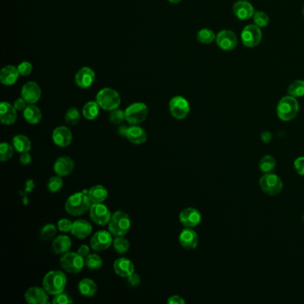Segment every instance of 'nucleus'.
Wrapping results in <instances>:
<instances>
[{
    "label": "nucleus",
    "instance_id": "b1692460",
    "mask_svg": "<svg viewBox=\"0 0 304 304\" xmlns=\"http://www.w3.org/2000/svg\"><path fill=\"white\" fill-rule=\"evenodd\" d=\"M113 270L116 274L121 278H128L133 272H135V267L132 261L127 258L117 259L113 263Z\"/></svg>",
    "mask_w": 304,
    "mask_h": 304
},
{
    "label": "nucleus",
    "instance_id": "412c9836",
    "mask_svg": "<svg viewBox=\"0 0 304 304\" xmlns=\"http://www.w3.org/2000/svg\"><path fill=\"white\" fill-rule=\"evenodd\" d=\"M17 119V110L8 102L0 103V120L4 125H13Z\"/></svg>",
    "mask_w": 304,
    "mask_h": 304
},
{
    "label": "nucleus",
    "instance_id": "f704fd0d",
    "mask_svg": "<svg viewBox=\"0 0 304 304\" xmlns=\"http://www.w3.org/2000/svg\"><path fill=\"white\" fill-rule=\"evenodd\" d=\"M197 38L200 43L208 45L216 40V35L210 29L203 28L197 32Z\"/></svg>",
    "mask_w": 304,
    "mask_h": 304
},
{
    "label": "nucleus",
    "instance_id": "5fc2aeb1",
    "mask_svg": "<svg viewBox=\"0 0 304 304\" xmlns=\"http://www.w3.org/2000/svg\"><path fill=\"white\" fill-rule=\"evenodd\" d=\"M129 126L126 124H120L119 128H118V134L121 136V137H127V132H128V129H129Z\"/></svg>",
    "mask_w": 304,
    "mask_h": 304
},
{
    "label": "nucleus",
    "instance_id": "37998d69",
    "mask_svg": "<svg viewBox=\"0 0 304 304\" xmlns=\"http://www.w3.org/2000/svg\"><path fill=\"white\" fill-rule=\"evenodd\" d=\"M109 120H110L112 124H121L124 120H126L125 111H122V110H120L119 108L112 110V111H110Z\"/></svg>",
    "mask_w": 304,
    "mask_h": 304
},
{
    "label": "nucleus",
    "instance_id": "bf43d9fd",
    "mask_svg": "<svg viewBox=\"0 0 304 304\" xmlns=\"http://www.w3.org/2000/svg\"></svg>",
    "mask_w": 304,
    "mask_h": 304
},
{
    "label": "nucleus",
    "instance_id": "a211bd4d",
    "mask_svg": "<svg viewBox=\"0 0 304 304\" xmlns=\"http://www.w3.org/2000/svg\"><path fill=\"white\" fill-rule=\"evenodd\" d=\"M52 139L56 146L67 147L73 141V133L65 126H59L52 133Z\"/></svg>",
    "mask_w": 304,
    "mask_h": 304
},
{
    "label": "nucleus",
    "instance_id": "3c124183",
    "mask_svg": "<svg viewBox=\"0 0 304 304\" xmlns=\"http://www.w3.org/2000/svg\"><path fill=\"white\" fill-rule=\"evenodd\" d=\"M32 161V157L30 155L29 152H25V153H22L20 155V163L23 164V165H28L30 164Z\"/></svg>",
    "mask_w": 304,
    "mask_h": 304
},
{
    "label": "nucleus",
    "instance_id": "2eb2a0df",
    "mask_svg": "<svg viewBox=\"0 0 304 304\" xmlns=\"http://www.w3.org/2000/svg\"><path fill=\"white\" fill-rule=\"evenodd\" d=\"M201 220L202 215L200 211L193 207L186 208L180 212V221L184 227L193 228L198 226Z\"/></svg>",
    "mask_w": 304,
    "mask_h": 304
},
{
    "label": "nucleus",
    "instance_id": "6e6d98bb",
    "mask_svg": "<svg viewBox=\"0 0 304 304\" xmlns=\"http://www.w3.org/2000/svg\"><path fill=\"white\" fill-rule=\"evenodd\" d=\"M261 138L262 139V141L269 143L272 138V134L269 131H264V132L261 133Z\"/></svg>",
    "mask_w": 304,
    "mask_h": 304
},
{
    "label": "nucleus",
    "instance_id": "a18cd8bd",
    "mask_svg": "<svg viewBox=\"0 0 304 304\" xmlns=\"http://www.w3.org/2000/svg\"><path fill=\"white\" fill-rule=\"evenodd\" d=\"M17 69L20 75L22 77H26V76H29L31 74L33 67H32V65L30 64V62L24 61V62H22L21 64L18 65Z\"/></svg>",
    "mask_w": 304,
    "mask_h": 304
},
{
    "label": "nucleus",
    "instance_id": "4468645a",
    "mask_svg": "<svg viewBox=\"0 0 304 304\" xmlns=\"http://www.w3.org/2000/svg\"><path fill=\"white\" fill-rule=\"evenodd\" d=\"M21 97L29 104H35L41 98V89L36 82H27L22 86Z\"/></svg>",
    "mask_w": 304,
    "mask_h": 304
},
{
    "label": "nucleus",
    "instance_id": "393cba45",
    "mask_svg": "<svg viewBox=\"0 0 304 304\" xmlns=\"http://www.w3.org/2000/svg\"><path fill=\"white\" fill-rule=\"evenodd\" d=\"M71 233H72L73 236L77 237V238L84 239L92 233V226L88 220L77 219L73 223Z\"/></svg>",
    "mask_w": 304,
    "mask_h": 304
},
{
    "label": "nucleus",
    "instance_id": "09e8293b",
    "mask_svg": "<svg viewBox=\"0 0 304 304\" xmlns=\"http://www.w3.org/2000/svg\"><path fill=\"white\" fill-rule=\"evenodd\" d=\"M140 281H141L140 277L136 272H133L132 274L127 278V282H128L130 287H137V286H139Z\"/></svg>",
    "mask_w": 304,
    "mask_h": 304
},
{
    "label": "nucleus",
    "instance_id": "f3484780",
    "mask_svg": "<svg viewBox=\"0 0 304 304\" xmlns=\"http://www.w3.org/2000/svg\"><path fill=\"white\" fill-rule=\"evenodd\" d=\"M48 293L45 288L33 287L29 288L24 295L26 302L30 304H47L48 303Z\"/></svg>",
    "mask_w": 304,
    "mask_h": 304
},
{
    "label": "nucleus",
    "instance_id": "c756f323",
    "mask_svg": "<svg viewBox=\"0 0 304 304\" xmlns=\"http://www.w3.org/2000/svg\"><path fill=\"white\" fill-rule=\"evenodd\" d=\"M79 291L85 297H93L97 294L98 287L94 280L84 279L79 283Z\"/></svg>",
    "mask_w": 304,
    "mask_h": 304
},
{
    "label": "nucleus",
    "instance_id": "a878e982",
    "mask_svg": "<svg viewBox=\"0 0 304 304\" xmlns=\"http://www.w3.org/2000/svg\"><path fill=\"white\" fill-rule=\"evenodd\" d=\"M126 137L133 144L141 145L146 141L147 134L145 129H143L140 126L131 125L128 129Z\"/></svg>",
    "mask_w": 304,
    "mask_h": 304
},
{
    "label": "nucleus",
    "instance_id": "6e6552de",
    "mask_svg": "<svg viewBox=\"0 0 304 304\" xmlns=\"http://www.w3.org/2000/svg\"><path fill=\"white\" fill-rule=\"evenodd\" d=\"M261 190L269 196H277L283 190V181L279 176L273 173H265L259 180Z\"/></svg>",
    "mask_w": 304,
    "mask_h": 304
},
{
    "label": "nucleus",
    "instance_id": "cd10ccee",
    "mask_svg": "<svg viewBox=\"0 0 304 304\" xmlns=\"http://www.w3.org/2000/svg\"><path fill=\"white\" fill-rule=\"evenodd\" d=\"M88 195L92 203H103L107 199L108 191L103 186L97 185L89 189Z\"/></svg>",
    "mask_w": 304,
    "mask_h": 304
},
{
    "label": "nucleus",
    "instance_id": "bb28decb",
    "mask_svg": "<svg viewBox=\"0 0 304 304\" xmlns=\"http://www.w3.org/2000/svg\"><path fill=\"white\" fill-rule=\"evenodd\" d=\"M72 247V240L66 235H60L55 238L52 244L53 252L56 255L68 253Z\"/></svg>",
    "mask_w": 304,
    "mask_h": 304
},
{
    "label": "nucleus",
    "instance_id": "0eeeda50",
    "mask_svg": "<svg viewBox=\"0 0 304 304\" xmlns=\"http://www.w3.org/2000/svg\"><path fill=\"white\" fill-rule=\"evenodd\" d=\"M60 265L66 272L77 274L83 270L85 266V259L78 253L68 252L63 254L61 257Z\"/></svg>",
    "mask_w": 304,
    "mask_h": 304
},
{
    "label": "nucleus",
    "instance_id": "2f4dec72",
    "mask_svg": "<svg viewBox=\"0 0 304 304\" xmlns=\"http://www.w3.org/2000/svg\"><path fill=\"white\" fill-rule=\"evenodd\" d=\"M13 146L14 149L20 154L30 152L31 149V142L30 138L24 135H16L13 138Z\"/></svg>",
    "mask_w": 304,
    "mask_h": 304
},
{
    "label": "nucleus",
    "instance_id": "7c9ffc66",
    "mask_svg": "<svg viewBox=\"0 0 304 304\" xmlns=\"http://www.w3.org/2000/svg\"><path fill=\"white\" fill-rule=\"evenodd\" d=\"M100 112V106L97 101H90L84 104L82 108V115L89 120H94L97 119Z\"/></svg>",
    "mask_w": 304,
    "mask_h": 304
},
{
    "label": "nucleus",
    "instance_id": "5701e85b",
    "mask_svg": "<svg viewBox=\"0 0 304 304\" xmlns=\"http://www.w3.org/2000/svg\"><path fill=\"white\" fill-rule=\"evenodd\" d=\"M74 170V162L69 156H61L54 164V172L56 175L66 177Z\"/></svg>",
    "mask_w": 304,
    "mask_h": 304
},
{
    "label": "nucleus",
    "instance_id": "6ab92c4d",
    "mask_svg": "<svg viewBox=\"0 0 304 304\" xmlns=\"http://www.w3.org/2000/svg\"><path fill=\"white\" fill-rule=\"evenodd\" d=\"M254 12L253 4L246 0H238L233 5V13L242 21L253 17Z\"/></svg>",
    "mask_w": 304,
    "mask_h": 304
},
{
    "label": "nucleus",
    "instance_id": "72a5a7b5",
    "mask_svg": "<svg viewBox=\"0 0 304 304\" xmlns=\"http://www.w3.org/2000/svg\"><path fill=\"white\" fill-rule=\"evenodd\" d=\"M85 266L90 270H99L103 266V259L97 253H92L85 258Z\"/></svg>",
    "mask_w": 304,
    "mask_h": 304
},
{
    "label": "nucleus",
    "instance_id": "c9c22d12",
    "mask_svg": "<svg viewBox=\"0 0 304 304\" xmlns=\"http://www.w3.org/2000/svg\"><path fill=\"white\" fill-rule=\"evenodd\" d=\"M129 246L130 244L129 240L126 239L123 236H115L112 241V247L120 254L127 253L129 251Z\"/></svg>",
    "mask_w": 304,
    "mask_h": 304
},
{
    "label": "nucleus",
    "instance_id": "8fccbe9b",
    "mask_svg": "<svg viewBox=\"0 0 304 304\" xmlns=\"http://www.w3.org/2000/svg\"><path fill=\"white\" fill-rule=\"evenodd\" d=\"M29 103L26 102L24 99H22V97L16 99L13 103V106L17 110V111H24V109L27 107Z\"/></svg>",
    "mask_w": 304,
    "mask_h": 304
},
{
    "label": "nucleus",
    "instance_id": "4d7b16f0",
    "mask_svg": "<svg viewBox=\"0 0 304 304\" xmlns=\"http://www.w3.org/2000/svg\"><path fill=\"white\" fill-rule=\"evenodd\" d=\"M170 3H172V4H179L180 3L182 0H168Z\"/></svg>",
    "mask_w": 304,
    "mask_h": 304
},
{
    "label": "nucleus",
    "instance_id": "c85d7f7f",
    "mask_svg": "<svg viewBox=\"0 0 304 304\" xmlns=\"http://www.w3.org/2000/svg\"><path fill=\"white\" fill-rule=\"evenodd\" d=\"M23 117L30 124H38L42 119V112L35 104H28L23 111Z\"/></svg>",
    "mask_w": 304,
    "mask_h": 304
},
{
    "label": "nucleus",
    "instance_id": "79ce46f5",
    "mask_svg": "<svg viewBox=\"0 0 304 304\" xmlns=\"http://www.w3.org/2000/svg\"><path fill=\"white\" fill-rule=\"evenodd\" d=\"M253 18L254 24L260 28H264L269 24V22H270L269 15L262 11H255Z\"/></svg>",
    "mask_w": 304,
    "mask_h": 304
},
{
    "label": "nucleus",
    "instance_id": "ddd939ff",
    "mask_svg": "<svg viewBox=\"0 0 304 304\" xmlns=\"http://www.w3.org/2000/svg\"><path fill=\"white\" fill-rule=\"evenodd\" d=\"M216 43L224 51H231L237 46V37L232 30H220L216 35Z\"/></svg>",
    "mask_w": 304,
    "mask_h": 304
},
{
    "label": "nucleus",
    "instance_id": "20e7f679",
    "mask_svg": "<svg viewBox=\"0 0 304 304\" xmlns=\"http://www.w3.org/2000/svg\"><path fill=\"white\" fill-rule=\"evenodd\" d=\"M300 106L297 99L289 95L280 99L277 106V114L283 121H289L296 118Z\"/></svg>",
    "mask_w": 304,
    "mask_h": 304
},
{
    "label": "nucleus",
    "instance_id": "de8ad7c7",
    "mask_svg": "<svg viewBox=\"0 0 304 304\" xmlns=\"http://www.w3.org/2000/svg\"><path fill=\"white\" fill-rule=\"evenodd\" d=\"M296 172L301 176H304V156L296 159L294 163Z\"/></svg>",
    "mask_w": 304,
    "mask_h": 304
},
{
    "label": "nucleus",
    "instance_id": "c03bdc74",
    "mask_svg": "<svg viewBox=\"0 0 304 304\" xmlns=\"http://www.w3.org/2000/svg\"><path fill=\"white\" fill-rule=\"evenodd\" d=\"M52 303L54 304H68L73 303V300L68 294L62 292L60 294L55 296Z\"/></svg>",
    "mask_w": 304,
    "mask_h": 304
},
{
    "label": "nucleus",
    "instance_id": "9b49d317",
    "mask_svg": "<svg viewBox=\"0 0 304 304\" xmlns=\"http://www.w3.org/2000/svg\"><path fill=\"white\" fill-rule=\"evenodd\" d=\"M111 213L103 203H92L90 209V218L99 226L107 225L111 218Z\"/></svg>",
    "mask_w": 304,
    "mask_h": 304
},
{
    "label": "nucleus",
    "instance_id": "49530a36",
    "mask_svg": "<svg viewBox=\"0 0 304 304\" xmlns=\"http://www.w3.org/2000/svg\"><path fill=\"white\" fill-rule=\"evenodd\" d=\"M73 223L72 220H70L69 218H61L60 220L57 223V227L63 233L71 232V229L73 227Z\"/></svg>",
    "mask_w": 304,
    "mask_h": 304
},
{
    "label": "nucleus",
    "instance_id": "f03ea898",
    "mask_svg": "<svg viewBox=\"0 0 304 304\" xmlns=\"http://www.w3.org/2000/svg\"><path fill=\"white\" fill-rule=\"evenodd\" d=\"M66 283L67 278L63 271L52 270L44 277L42 285L49 295L56 296L65 291Z\"/></svg>",
    "mask_w": 304,
    "mask_h": 304
},
{
    "label": "nucleus",
    "instance_id": "ea45409f",
    "mask_svg": "<svg viewBox=\"0 0 304 304\" xmlns=\"http://www.w3.org/2000/svg\"><path fill=\"white\" fill-rule=\"evenodd\" d=\"M14 147L8 143L3 142L0 145V161L6 162L13 157Z\"/></svg>",
    "mask_w": 304,
    "mask_h": 304
},
{
    "label": "nucleus",
    "instance_id": "9d476101",
    "mask_svg": "<svg viewBox=\"0 0 304 304\" xmlns=\"http://www.w3.org/2000/svg\"><path fill=\"white\" fill-rule=\"evenodd\" d=\"M262 32L261 28L255 24H249L244 28L241 33L242 42L245 47H254L261 43Z\"/></svg>",
    "mask_w": 304,
    "mask_h": 304
},
{
    "label": "nucleus",
    "instance_id": "7ed1b4c3",
    "mask_svg": "<svg viewBox=\"0 0 304 304\" xmlns=\"http://www.w3.org/2000/svg\"><path fill=\"white\" fill-rule=\"evenodd\" d=\"M131 221L129 215L122 210H117L111 215L108 229L113 236H124L129 233Z\"/></svg>",
    "mask_w": 304,
    "mask_h": 304
},
{
    "label": "nucleus",
    "instance_id": "58836bf2",
    "mask_svg": "<svg viewBox=\"0 0 304 304\" xmlns=\"http://www.w3.org/2000/svg\"><path fill=\"white\" fill-rule=\"evenodd\" d=\"M65 121L69 125L76 126L81 121V113L77 108L72 107L69 109L65 113Z\"/></svg>",
    "mask_w": 304,
    "mask_h": 304
},
{
    "label": "nucleus",
    "instance_id": "dca6fc26",
    "mask_svg": "<svg viewBox=\"0 0 304 304\" xmlns=\"http://www.w3.org/2000/svg\"><path fill=\"white\" fill-rule=\"evenodd\" d=\"M96 80L94 70L90 67H82L75 75V83L81 89H89L93 85Z\"/></svg>",
    "mask_w": 304,
    "mask_h": 304
},
{
    "label": "nucleus",
    "instance_id": "39448f33",
    "mask_svg": "<svg viewBox=\"0 0 304 304\" xmlns=\"http://www.w3.org/2000/svg\"><path fill=\"white\" fill-rule=\"evenodd\" d=\"M96 101L99 106L104 111H111L119 108L121 103L120 96L115 90L111 88H103L99 90L96 97Z\"/></svg>",
    "mask_w": 304,
    "mask_h": 304
},
{
    "label": "nucleus",
    "instance_id": "f257e3e1",
    "mask_svg": "<svg viewBox=\"0 0 304 304\" xmlns=\"http://www.w3.org/2000/svg\"><path fill=\"white\" fill-rule=\"evenodd\" d=\"M89 190H84L82 192L73 194L68 197L65 202V208L67 213L72 216H82L85 214L87 211H90L92 202L90 201L88 195Z\"/></svg>",
    "mask_w": 304,
    "mask_h": 304
},
{
    "label": "nucleus",
    "instance_id": "864d4df0",
    "mask_svg": "<svg viewBox=\"0 0 304 304\" xmlns=\"http://www.w3.org/2000/svg\"><path fill=\"white\" fill-rule=\"evenodd\" d=\"M77 253H79L81 256H82V257L85 259L88 255H90V247H89L87 244H82V245H81V246L79 247V249H78Z\"/></svg>",
    "mask_w": 304,
    "mask_h": 304
},
{
    "label": "nucleus",
    "instance_id": "1a4fd4ad",
    "mask_svg": "<svg viewBox=\"0 0 304 304\" xmlns=\"http://www.w3.org/2000/svg\"><path fill=\"white\" fill-rule=\"evenodd\" d=\"M169 110L176 120H184L189 115L190 104L187 99L181 96H176L170 100Z\"/></svg>",
    "mask_w": 304,
    "mask_h": 304
},
{
    "label": "nucleus",
    "instance_id": "473e14b6",
    "mask_svg": "<svg viewBox=\"0 0 304 304\" xmlns=\"http://www.w3.org/2000/svg\"><path fill=\"white\" fill-rule=\"evenodd\" d=\"M277 165L276 159L271 155H265L261 159L259 163V169L261 172L265 173H270L274 170Z\"/></svg>",
    "mask_w": 304,
    "mask_h": 304
},
{
    "label": "nucleus",
    "instance_id": "423d86ee",
    "mask_svg": "<svg viewBox=\"0 0 304 304\" xmlns=\"http://www.w3.org/2000/svg\"><path fill=\"white\" fill-rule=\"evenodd\" d=\"M148 115V107L146 103L136 102L125 110L126 121L130 125H138L144 122Z\"/></svg>",
    "mask_w": 304,
    "mask_h": 304
},
{
    "label": "nucleus",
    "instance_id": "e433bc0d",
    "mask_svg": "<svg viewBox=\"0 0 304 304\" xmlns=\"http://www.w3.org/2000/svg\"><path fill=\"white\" fill-rule=\"evenodd\" d=\"M288 94L294 98H302L304 96V81H296L293 82L288 88Z\"/></svg>",
    "mask_w": 304,
    "mask_h": 304
},
{
    "label": "nucleus",
    "instance_id": "603ef678",
    "mask_svg": "<svg viewBox=\"0 0 304 304\" xmlns=\"http://www.w3.org/2000/svg\"><path fill=\"white\" fill-rule=\"evenodd\" d=\"M167 303L169 304H185L186 301L180 296H172L169 297Z\"/></svg>",
    "mask_w": 304,
    "mask_h": 304
},
{
    "label": "nucleus",
    "instance_id": "aec40b11",
    "mask_svg": "<svg viewBox=\"0 0 304 304\" xmlns=\"http://www.w3.org/2000/svg\"><path fill=\"white\" fill-rule=\"evenodd\" d=\"M179 241L183 248L193 250L197 248L198 245L199 237L197 232L192 229V227H187L180 233Z\"/></svg>",
    "mask_w": 304,
    "mask_h": 304
},
{
    "label": "nucleus",
    "instance_id": "f8f14e48",
    "mask_svg": "<svg viewBox=\"0 0 304 304\" xmlns=\"http://www.w3.org/2000/svg\"><path fill=\"white\" fill-rule=\"evenodd\" d=\"M112 235L111 232L106 230H100L96 232L93 236L90 239V247L97 251V252H102L104 250H107L111 245H112Z\"/></svg>",
    "mask_w": 304,
    "mask_h": 304
},
{
    "label": "nucleus",
    "instance_id": "a19ab883",
    "mask_svg": "<svg viewBox=\"0 0 304 304\" xmlns=\"http://www.w3.org/2000/svg\"><path fill=\"white\" fill-rule=\"evenodd\" d=\"M56 230L57 228L54 224L52 223L47 224L40 230V238L43 241H49V240L53 239L56 236Z\"/></svg>",
    "mask_w": 304,
    "mask_h": 304
},
{
    "label": "nucleus",
    "instance_id": "13d9d810",
    "mask_svg": "<svg viewBox=\"0 0 304 304\" xmlns=\"http://www.w3.org/2000/svg\"><path fill=\"white\" fill-rule=\"evenodd\" d=\"M303 219H304V216H303Z\"/></svg>",
    "mask_w": 304,
    "mask_h": 304
},
{
    "label": "nucleus",
    "instance_id": "4be33fe9",
    "mask_svg": "<svg viewBox=\"0 0 304 304\" xmlns=\"http://www.w3.org/2000/svg\"><path fill=\"white\" fill-rule=\"evenodd\" d=\"M17 67L13 65H6L0 72V82L4 86H13L20 77Z\"/></svg>",
    "mask_w": 304,
    "mask_h": 304
},
{
    "label": "nucleus",
    "instance_id": "4c0bfd02",
    "mask_svg": "<svg viewBox=\"0 0 304 304\" xmlns=\"http://www.w3.org/2000/svg\"><path fill=\"white\" fill-rule=\"evenodd\" d=\"M63 186H64V182H63L61 176H54L47 181V189L51 193L59 192L61 189H63Z\"/></svg>",
    "mask_w": 304,
    "mask_h": 304
}]
</instances>
